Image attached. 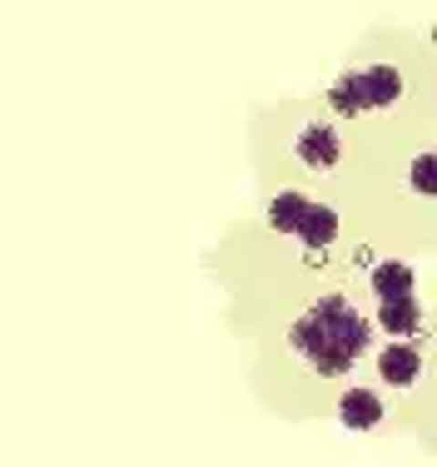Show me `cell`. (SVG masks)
Returning <instances> with one entry per match:
<instances>
[{
	"label": "cell",
	"instance_id": "1",
	"mask_svg": "<svg viewBox=\"0 0 437 467\" xmlns=\"http://www.w3.org/2000/svg\"><path fill=\"white\" fill-rule=\"evenodd\" d=\"M288 343L308 358L313 373L338 378L368 353V318L343 294H323L318 304L288 328Z\"/></svg>",
	"mask_w": 437,
	"mask_h": 467
},
{
	"label": "cell",
	"instance_id": "2",
	"mask_svg": "<svg viewBox=\"0 0 437 467\" xmlns=\"http://www.w3.org/2000/svg\"><path fill=\"white\" fill-rule=\"evenodd\" d=\"M402 99V75L393 65H363L328 85L333 115H373V109H393Z\"/></svg>",
	"mask_w": 437,
	"mask_h": 467
},
{
	"label": "cell",
	"instance_id": "3",
	"mask_svg": "<svg viewBox=\"0 0 437 467\" xmlns=\"http://www.w3.org/2000/svg\"><path fill=\"white\" fill-rule=\"evenodd\" d=\"M294 160H304L308 170H333V164L343 160L338 130H333L328 119H313V125H304V130H298V140H294Z\"/></svg>",
	"mask_w": 437,
	"mask_h": 467
},
{
	"label": "cell",
	"instance_id": "4",
	"mask_svg": "<svg viewBox=\"0 0 437 467\" xmlns=\"http://www.w3.org/2000/svg\"><path fill=\"white\" fill-rule=\"evenodd\" d=\"M378 373H383V383H393V388H412L418 373H422V353L412 348L408 338H398V343H388V348L378 353Z\"/></svg>",
	"mask_w": 437,
	"mask_h": 467
},
{
	"label": "cell",
	"instance_id": "5",
	"mask_svg": "<svg viewBox=\"0 0 437 467\" xmlns=\"http://www.w3.org/2000/svg\"><path fill=\"white\" fill-rule=\"evenodd\" d=\"M338 418L349 432H368L383 422V398L373 393V388H349V393L338 398Z\"/></svg>",
	"mask_w": 437,
	"mask_h": 467
},
{
	"label": "cell",
	"instance_id": "6",
	"mask_svg": "<svg viewBox=\"0 0 437 467\" xmlns=\"http://www.w3.org/2000/svg\"><path fill=\"white\" fill-rule=\"evenodd\" d=\"M368 284H373L378 304H388V298H412V269H408L402 259H383V264H373Z\"/></svg>",
	"mask_w": 437,
	"mask_h": 467
},
{
	"label": "cell",
	"instance_id": "7",
	"mask_svg": "<svg viewBox=\"0 0 437 467\" xmlns=\"http://www.w3.org/2000/svg\"><path fill=\"white\" fill-rule=\"evenodd\" d=\"M338 229H343V224H338V214H333L328 204H313L308 214H304V224H298L294 239L304 244V249H328V244L338 239Z\"/></svg>",
	"mask_w": 437,
	"mask_h": 467
},
{
	"label": "cell",
	"instance_id": "8",
	"mask_svg": "<svg viewBox=\"0 0 437 467\" xmlns=\"http://www.w3.org/2000/svg\"><path fill=\"white\" fill-rule=\"evenodd\" d=\"M308 209H313V199H304L298 189H284V194H274V199H268V224H274L278 234H288V239H294Z\"/></svg>",
	"mask_w": 437,
	"mask_h": 467
},
{
	"label": "cell",
	"instance_id": "9",
	"mask_svg": "<svg viewBox=\"0 0 437 467\" xmlns=\"http://www.w3.org/2000/svg\"><path fill=\"white\" fill-rule=\"evenodd\" d=\"M378 324L388 333H398V338H408V333L422 328V314H418L412 298H388V304H378Z\"/></svg>",
	"mask_w": 437,
	"mask_h": 467
},
{
	"label": "cell",
	"instance_id": "10",
	"mask_svg": "<svg viewBox=\"0 0 437 467\" xmlns=\"http://www.w3.org/2000/svg\"><path fill=\"white\" fill-rule=\"evenodd\" d=\"M408 180H412V189H418L422 199H437V150L418 154V160L408 164Z\"/></svg>",
	"mask_w": 437,
	"mask_h": 467
}]
</instances>
